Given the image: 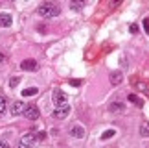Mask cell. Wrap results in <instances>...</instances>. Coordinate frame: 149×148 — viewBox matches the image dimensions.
<instances>
[{
	"instance_id": "obj_2",
	"label": "cell",
	"mask_w": 149,
	"mask_h": 148,
	"mask_svg": "<svg viewBox=\"0 0 149 148\" xmlns=\"http://www.w3.org/2000/svg\"><path fill=\"white\" fill-rule=\"evenodd\" d=\"M52 100H54L55 107H63V106H68V102H66V94L63 93V91H59V89H55L54 93H52Z\"/></svg>"
},
{
	"instance_id": "obj_4",
	"label": "cell",
	"mask_w": 149,
	"mask_h": 148,
	"mask_svg": "<svg viewBox=\"0 0 149 148\" xmlns=\"http://www.w3.org/2000/svg\"><path fill=\"white\" fill-rule=\"evenodd\" d=\"M37 144V137L33 133H26V135H22V139H20V148H33Z\"/></svg>"
},
{
	"instance_id": "obj_10",
	"label": "cell",
	"mask_w": 149,
	"mask_h": 148,
	"mask_svg": "<svg viewBox=\"0 0 149 148\" xmlns=\"http://www.w3.org/2000/svg\"><path fill=\"white\" fill-rule=\"evenodd\" d=\"M123 82V76H122V72H111V83L112 85H120V83H122Z\"/></svg>"
},
{
	"instance_id": "obj_12",
	"label": "cell",
	"mask_w": 149,
	"mask_h": 148,
	"mask_svg": "<svg viewBox=\"0 0 149 148\" xmlns=\"http://www.w3.org/2000/svg\"><path fill=\"white\" fill-rule=\"evenodd\" d=\"M127 100H129V102H133V104H134L136 107H142V106H144V100H142L140 96H136V94H133V93H131V94L127 96Z\"/></svg>"
},
{
	"instance_id": "obj_15",
	"label": "cell",
	"mask_w": 149,
	"mask_h": 148,
	"mask_svg": "<svg viewBox=\"0 0 149 148\" xmlns=\"http://www.w3.org/2000/svg\"><path fill=\"white\" fill-rule=\"evenodd\" d=\"M140 133H142V137H149V122H144L140 126Z\"/></svg>"
},
{
	"instance_id": "obj_1",
	"label": "cell",
	"mask_w": 149,
	"mask_h": 148,
	"mask_svg": "<svg viewBox=\"0 0 149 148\" xmlns=\"http://www.w3.org/2000/svg\"><path fill=\"white\" fill-rule=\"evenodd\" d=\"M59 13H61V9L57 8L55 4H50V2L41 4V6H39V9H37V15L46 17V19H50V17H57Z\"/></svg>"
},
{
	"instance_id": "obj_22",
	"label": "cell",
	"mask_w": 149,
	"mask_h": 148,
	"mask_svg": "<svg viewBox=\"0 0 149 148\" xmlns=\"http://www.w3.org/2000/svg\"><path fill=\"white\" fill-rule=\"evenodd\" d=\"M35 137H37V141H42L44 137H46V133H44V132H39V133L35 135Z\"/></svg>"
},
{
	"instance_id": "obj_6",
	"label": "cell",
	"mask_w": 149,
	"mask_h": 148,
	"mask_svg": "<svg viewBox=\"0 0 149 148\" xmlns=\"http://www.w3.org/2000/svg\"><path fill=\"white\" fill-rule=\"evenodd\" d=\"M22 111H24V104H22L20 100H15L13 104H11V115H13V117L22 115Z\"/></svg>"
},
{
	"instance_id": "obj_17",
	"label": "cell",
	"mask_w": 149,
	"mask_h": 148,
	"mask_svg": "<svg viewBox=\"0 0 149 148\" xmlns=\"http://www.w3.org/2000/svg\"><path fill=\"white\" fill-rule=\"evenodd\" d=\"M83 6H85L83 2H72V4H70V9H72V11H79Z\"/></svg>"
},
{
	"instance_id": "obj_19",
	"label": "cell",
	"mask_w": 149,
	"mask_h": 148,
	"mask_svg": "<svg viewBox=\"0 0 149 148\" xmlns=\"http://www.w3.org/2000/svg\"><path fill=\"white\" fill-rule=\"evenodd\" d=\"M134 85H136V87H138L140 91H144V93H149V87H147L146 83H142V82H134Z\"/></svg>"
},
{
	"instance_id": "obj_24",
	"label": "cell",
	"mask_w": 149,
	"mask_h": 148,
	"mask_svg": "<svg viewBox=\"0 0 149 148\" xmlns=\"http://www.w3.org/2000/svg\"><path fill=\"white\" fill-rule=\"evenodd\" d=\"M0 148H9V144L6 143V141H0Z\"/></svg>"
},
{
	"instance_id": "obj_11",
	"label": "cell",
	"mask_w": 149,
	"mask_h": 148,
	"mask_svg": "<svg viewBox=\"0 0 149 148\" xmlns=\"http://www.w3.org/2000/svg\"><path fill=\"white\" fill-rule=\"evenodd\" d=\"M109 109H111V113H123L125 106L122 104V102H112V104H111V107H109Z\"/></svg>"
},
{
	"instance_id": "obj_25",
	"label": "cell",
	"mask_w": 149,
	"mask_h": 148,
	"mask_svg": "<svg viewBox=\"0 0 149 148\" xmlns=\"http://www.w3.org/2000/svg\"><path fill=\"white\" fill-rule=\"evenodd\" d=\"M4 61H6V56H4V54H0V63H4Z\"/></svg>"
},
{
	"instance_id": "obj_18",
	"label": "cell",
	"mask_w": 149,
	"mask_h": 148,
	"mask_svg": "<svg viewBox=\"0 0 149 148\" xmlns=\"http://www.w3.org/2000/svg\"><path fill=\"white\" fill-rule=\"evenodd\" d=\"M19 83H20V78H19V76H15V78H11V80H9V87H11V89H15Z\"/></svg>"
},
{
	"instance_id": "obj_21",
	"label": "cell",
	"mask_w": 149,
	"mask_h": 148,
	"mask_svg": "<svg viewBox=\"0 0 149 148\" xmlns=\"http://www.w3.org/2000/svg\"><path fill=\"white\" fill-rule=\"evenodd\" d=\"M129 32L131 33H136V32H138V26H136V24H131L129 26Z\"/></svg>"
},
{
	"instance_id": "obj_13",
	"label": "cell",
	"mask_w": 149,
	"mask_h": 148,
	"mask_svg": "<svg viewBox=\"0 0 149 148\" xmlns=\"http://www.w3.org/2000/svg\"><path fill=\"white\" fill-rule=\"evenodd\" d=\"M114 135H116V130H105V132L101 133V141H107V139H112Z\"/></svg>"
},
{
	"instance_id": "obj_16",
	"label": "cell",
	"mask_w": 149,
	"mask_h": 148,
	"mask_svg": "<svg viewBox=\"0 0 149 148\" xmlns=\"http://www.w3.org/2000/svg\"><path fill=\"white\" fill-rule=\"evenodd\" d=\"M6 106H8V102H6V98L2 94H0V117L4 115V111H6Z\"/></svg>"
},
{
	"instance_id": "obj_5",
	"label": "cell",
	"mask_w": 149,
	"mask_h": 148,
	"mask_svg": "<svg viewBox=\"0 0 149 148\" xmlns=\"http://www.w3.org/2000/svg\"><path fill=\"white\" fill-rule=\"evenodd\" d=\"M70 115V106H63V107H55L54 113H52V117L54 118H66Z\"/></svg>"
},
{
	"instance_id": "obj_20",
	"label": "cell",
	"mask_w": 149,
	"mask_h": 148,
	"mask_svg": "<svg viewBox=\"0 0 149 148\" xmlns=\"http://www.w3.org/2000/svg\"><path fill=\"white\" fill-rule=\"evenodd\" d=\"M70 85L72 87H79V85H81V80H70Z\"/></svg>"
},
{
	"instance_id": "obj_9",
	"label": "cell",
	"mask_w": 149,
	"mask_h": 148,
	"mask_svg": "<svg viewBox=\"0 0 149 148\" xmlns=\"http://www.w3.org/2000/svg\"><path fill=\"white\" fill-rule=\"evenodd\" d=\"M11 22H13V17H11L9 13H0V26L2 28L11 26Z\"/></svg>"
},
{
	"instance_id": "obj_14",
	"label": "cell",
	"mask_w": 149,
	"mask_h": 148,
	"mask_svg": "<svg viewBox=\"0 0 149 148\" xmlns=\"http://www.w3.org/2000/svg\"><path fill=\"white\" fill-rule=\"evenodd\" d=\"M37 93H39L37 87H28V89L22 91V96H33V94H37Z\"/></svg>"
},
{
	"instance_id": "obj_23",
	"label": "cell",
	"mask_w": 149,
	"mask_h": 148,
	"mask_svg": "<svg viewBox=\"0 0 149 148\" xmlns=\"http://www.w3.org/2000/svg\"><path fill=\"white\" fill-rule=\"evenodd\" d=\"M144 30H146V33H149V20L147 19L144 20Z\"/></svg>"
},
{
	"instance_id": "obj_8",
	"label": "cell",
	"mask_w": 149,
	"mask_h": 148,
	"mask_svg": "<svg viewBox=\"0 0 149 148\" xmlns=\"http://www.w3.org/2000/svg\"><path fill=\"white\" fill-rule=\"evenodd\" d=\"M20 67H22V70H35L37 69V61L35 59H24L20 63Z\"/></svg>"
},
{
	"instance_id": "obj_3",
	"label": "cell",
	"mask_w": 149,
	"mask_h": 148,
	"mask_svg": "<svg viewBox=\"0 0 149 148\" xmlns=\"http://www.w3.org/2000/svg\"><path fill=\"white\" fill-rule=\"evenodd\" d=\"M22 115H24L26 118H30V121H37L39 118V109H37V106H33V104H30V106H26L24 107V111H22Z\"/></svg>"
},
{
	"instance_id": "obj_7",
	"label": "cell",
	"mask_w": 149,
	"mask_h": 148,
	"mask_svg": "<svg viewBox=\"0 0 149 148\" xmlns=\"http://www.w3.org/2000/svg\"><path fill=\"white\" fill-rule=\"evenodd\" d=\"M70 133H72V137H76V139H83L85 137V130H83V126H79V124L70 128Z\"/></svg>"
}]
</instances>
